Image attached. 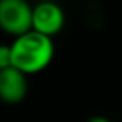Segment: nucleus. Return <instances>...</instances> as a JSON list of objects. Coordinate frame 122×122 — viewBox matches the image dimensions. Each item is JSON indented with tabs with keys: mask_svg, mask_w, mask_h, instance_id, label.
Masks as SVG:
<instances>
[{
	"mask_svg": "<svg viewBox=\"0 0 122 122\" xmlns=\"http://www.w3.org/2000/svg\"><path fill=\"white\" fill-rule=\"evenodd\" d=\"M10 54L12 67L25 75H30L39 74L50 65L55 54V45L50 37L30 30L15 37L10 45Z\"/></svg>",
	"mask_w": 122,
	"mask_h": 122,
	"instance_id": "obj_1",
	"label": "nucleus"
},
{
	"mask_svg": "<svg viewBox=\"0 0 122 122\" xmlns=\"http://www.w3.org/2000/svg\"><path fill=\"white\" fill-rule=\"evenodd\" d=\"M0 29L14 37L32 30V7L27 0H0Z\"/></svg>",
	"mask_w": 122,
	"mask_h": 122,
	"instance_id": "obj_2",
	"label": "nucleus"
},
{
	"mask_svg": "<svg viewBox=\"0 0 122 122\" xmlns=\"http://www.w3.org/2000/svg\"><path fill=\"white\" fill-rule=\"evenodd\" d=\"M65 24V14L62 7L55 2L45 0L37 4L32 9V30L39 32L45 37H54L64 29Z\"/></svg>",
	"mask_w": 122,
	"mask_h": 122,
	"instance_id": "obj_3",
	"label": "nucleus"
},
{
	"mask_svg": "<svg viewBox=\"0 0 122 122\" xmlns=\"http://www.w3.org/2000/svg\"><path fill=\"white\" fill-rule=\"evenodd\" d=\"M29 90L27 75L20 70L9 67L0 70V100L5 104H19L25 99Z\"/></svg>",
	"mask_w": 122,
	"mask_h": 122,
	"instance_id": "obj_4",
	"label": "nucleus"
},
{
	"mask_svg": "<svg viewBox=\"0 0 122 122\" xmlns=\"http://www.w3.org/2000/svg\"><path fill=\"white\" fill-rule=\"evenodd\" d=\"M12 67V54H10V45L0 44V70H5Z\"/></svg>",
	"mask_w": 122,
	"mask_h": 122,
	"instance_id": "obj_5",
	"label": "nucleus"
},
{
	"mask_svg": "<svg viewBox=\"0 0 122 122\" xmlns=\"http://www.w3.org/2000/svg\"><path fill=\"white\" fill-rule=\"evenodd\" d=\"M87 122H112L109 117H104V115H94L90 119H87Z\"/></svg>",
	"mask_w": 122,
	"mask_h": 122,
	"instance_id": "obj_6",
	"label": "nucleus"
}]
</instances>
